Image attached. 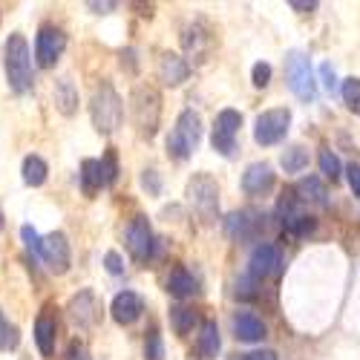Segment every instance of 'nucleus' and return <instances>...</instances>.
I'll list each match as a JSON object with an SVG mask.
<instances>
[{"label": "nucleus", "mask_w": 360, "mask_h": 360, "mask_svg": "<svg viewBox=\"0 0 360 360\" xmlns=\"http://www.w3.org/2000/svg\"><path fill=\"white\" fill-rule=\"evenodd\" d=\"M110 311H112V320H115L118 326H130V323H136V320L141 317L144 300H141L136 291H122V294H115Z\"/></svg>", "instance_id": "16"}, {"label": "nucleus", "mask_w": 360, "mask_h": 360, "mask_svg": "<svg viewBox=\"0 0 360 360\" xmlns=\"http://www.w3.org/2000/svg\"><path fill=\"white\" fill-rule=\"evenodd\" d=\"M222 349V338H219V328L214 320H205L199 328V338H196V352L202 360H214Z\"/></svg>", "instance_id": "19"}, {"label": "nucleus", "mask_w": 360, "mask_h": 360, "mask_svg": "<svg viewBox=\"0 0 360 360\" xmlns=\"http://www.w3.org/2000/svg\"><path fill=\"white\" fill-rule=\"evenodd\" d=\"M320 170H323V176H326V179H332V182H338L340 173H343V165H340V159L332 153V150H320Z\"/></svg>", "instance_id": "30"}, {"label": "nucleus", "mask_w": 360, "mask_h": 360, "mask_svg": "<svg viewBox=\"0 0 360 360\" xmlns=\"http://www.w3.org/2000/svg\"><path fill=\"white\" fill-rule=\"evenodd\" d=\"M52 96H55V107L61 110L64 115H72L78 110V89H75V84L70 78H58Z\"/></svg>", "instance_id": "24"}, {"label": "nucleus", "mask_w": 360, "mask_h": 360, "mask_svg": "<svg viewBox=\"0 0 360 360\" xmlns=\"http://www.w3.org/2000/svg\"><path fill=\"white\" fill-rule=\"evenodd\" d=\"M67 314H70L72 326H78V328H93V326H98V320H101V303H98V297H96L93 291L84 288V291H78V294L70 300Z\"/></svg>", "instance_id": "10"}, {"label": "nucleus", "mask_w": 360, "mask_h": 360, "mask_svg": "<svg viewBox=\"0 0 360 360\" xmlns=\"http://www.w3.org/2000/svg\"><path fill=\"white\" fill-rule=\"evenodd\" d=\"M159 93L150 86H136L133 93V118H136V127L141 136H156V127H159Z\"/></svg>", "instance_id": "7"}, {"label": "nucleus", "mask_w": 360, "mask_h": 360, "mask_svg": "<svg viewBox=\"0 0 360 360\" xmlns=\"http://www.w3.org/2000/svg\"><path fill=\"white\" fill-rule=\"evenodd\" d=\"M300 205H303V202H300L297 196H285L280 202V222H283V228L291 236H309L317 228V222L309 214H303V207H300Z\"/></svg>", "instance_id": "13"}, {"label": "nucleus", "mask_w": 360, "mask_h": 360, "mask_svg": "<svg viewBox=\"0 0 360 360\" xmlns=\"http://www.w3.org/2000/svg\"><path fill=\"white\" fill-rule=\"evenodd\" d=\"M271 188H274V170H271V165H265V162L248 165V170L243 173V191L248 196H262Z\"/></svg>", "instance_id": "17"}, {"label": "nucleus", "mask_w": 360, "mask_h": 360, "mask_svg": "<svg viewBox=\"0 0 360 360\" xmlns=\"http://www.w3.org/2000/svg\"><path fill=\"white\" fill-rule=\"evenodd\" d=\"M283 271V259H280V248L271 243H259L251 257H248V277L251 280H265L271 274Z\"/></svg>", "instance_id": "11"}, {"label": "nucleus", "mask_w": 360, "mask_h": 360, "mask_svg": "<svg viewBox=\"0 0 360 360\" xmlns=\"http://www.w3.org/2000/svg\"><path fill=\"white\" fill-rule=\"evenodd\" d=\"M4 55H6V61H4V64H6L9 86L15 89L18 96L29 93V89H32V84H35V78H32V52H29L26 38H23L20 32L9 35Z\"/></svg>", "instance_id": "1"}, {"label": "nucleus", "mask_w": 360, "mask_h": 360, "mask_svg": "<svg viewBox=\"0 0 360 360\" xmlns=\"http://www.w3.org/2000/svg\"><path fill=\"white\" fill-rule=\"evenodd\" d=\"M67 360H93V357H89V349H86L84 343L72 340L70 349H67Z\"/></svg>", "instance_id": "39"}, {"label": "nucleus", "mask_w": 360, "mask_h": 360, "mask_svg": "<svg viewBox=\"0 0 360 360\" xmlns=\"http://www.w3.org/2000/svg\"><path fill=\"white\" fill-rule=\"evenodd\" d=\"M233 360H277V354L274 352H248V354H239V357H233Z\"/></svg>", "instance_id": "41"}, {"label": "nucleus", "mask_w": 360, "mask_h": 360, "mask_svg": "<svg viewBox=\"0 0 360 360\" xmlns=\"http://www.w3.org/2000/svg\"><path fill=\"white\" fill-rule=\"evenodd\" d=\"M280 165H283L285 173H300V170H306V167H309V150H306V147H300V144L285 147V150H283V156H280Z\"/></svg>", "instance_id": "26"}, {"label": "nucleus", "mask_w": 360, "mask_h": 360, "mask_svg": "<svg viewBox=\"0 0 360 360\" xmlns=\"http://www.w3.org/2000/svg\"><path fill=\"white\" fill-rule=\"evenodd\" d=\"M141 185H144V191H150V193H159L162 191V182H159V173L156 170H144V176H141Z\"/></svg>", "instance_id": "36"}, {"label": "nucleus", "mask_w": 360, "mask_h": 360, "mask_svg": "<svg viewBox=\"0 0 360 360\" xmlns=\"http://www.w3.org/2000/svg\"><path fill=\"white\" fill-rule=\"evenodd\" d=\"M214 127H217V130H222V133H228V136H236V133H239V127H243V115H239L236 110H222V112L217 115Z\"/></svg>", "instance_id": "29"}, {"label": "nucleus", "mask_w": 360, "mask_h": 360, "mask_svg": "<svg viewBox=\"0 0 360 360\" xmlns=\"http://www.w3.org/2000/svg\"><path fill=\"white\" fill-rule=\"evenodd\" d=\"M285 81H288V89L300 101H314L317 98V84H314L311 61H309L306 52L291 49L285 55Z\"/></svg>", "instance_id": "4"}, {"label": "nucleus", "mask_w": 360, "mask_h": 360, "mask_svg": "<svg viewBox=\"0 0 360 360\" xmlns=\"http://www.w3.org/2000/svg\"><path fill=\"white\" fill-rule=\"evenodd\" d=\"M340 96H343V104L354 115H360V78H346L340 86Z\"/></svg>", "instance_id": "28"}, {"label": "nucleus", "mask_w": 360, "mask_h": 360, "mask_svg": "<svg viewBox=\"0 0 360 360\" xmlns=\"http://www.w3.org/2000/svg\"><path fill=\"white\" fill-rule=\"evenodd\" d=\"M104 185H107V179H104L101 159H84L81 162V191L86 196H96Z\"/></svg>", "instance_id": "20"}, {"label": "nucleus", "mask_w": 360, "mask_h": 360, "mask_svg": "<svg viewBox=\"0 0 360 360\" xmlns=\"http://www.w3.org/2000/svg\"><path fill=\"white\" fill-rule=\"evenodd\" d=\"M20 173H23V182H26L29 188H41V185L46 182L49 167H46V162H44L41 156H26Z\"/></svg>", "instance_id": "25"}, {"label": "nucleus", "mask_w": 360, "mask_h": 360, "mask_svg": "<svg viewBox=\"0 0 360 360\" xmlns=\"http://www.w3.org/2000/svg\"><path fill=\"white\" fill-rule=\"evenodd\" d=\"M89 115H93V124L98 133L110 136L118 130V124L124 118V104H122V96L112 89V84L96 86L93 98H89Z\"/></svg>", "instance_id": "2"}, {"label": "nucleus", "mask_w": 360, "mask_h": 360, "mask_svg": "<svg viewBox=\"0 0 360 360\" xmlns=\"http://www.w3.org/2000/svg\"><path fill=\"white\" fill-rule=\"evenodd\" d=\"M167 291L176 300H188V297L199 294V283H196V277L191 271H185V268H176V271L167 277Z\"/></svg>", "instance_id": "22"}, {"label": "nucleus", "mask_w": 360, "mask_h": 360, "mask_svg": "<svg viewBox=\"0 0 360 360\" xmlns=\"http://www.w3.org/2000/svg\"><path fill=\"white\" fill-rule=\"evenodd\" d=\"M18 328L4 317V311H0V349H15L18 346Z\"/></svg>", "instance_id": "32"}, {"label": "nucleus", "mask_w": 360, "mask_h": 360, "mask_svg": "<svg viewBox=\"0 0 360 360\" xmlns=\"http://www.w3.org/2000/svg\"><path fill=\"white\" fill-rule=\"evenodd\" d=\"M251 78H254V86H257V89H265L268 84H271V64H265V61L254 64Z\"/></svg>", "instance_id": "33"}, {"label": "nucleus", "mask_w": 360, "mask_h": 360, "mask_svg": "<svg viewBox=\"0 0 360 360\" xmlns=\"http://www.w3.org/2000/svg\"><path fill=\"white\" fill-rule=\"evenodd\" d=\"M55 335H58V323H55V317L46 314V309H44V314L35 320V343H38V352H41L44 357H49V354L55 352Z\"/></svg>", "instance_id": "21"}, {"label": "nucleus", "mask_w": 360, "mask_h": 360, "mask_svg": "<svg viewBox=\"0 0 360 360\" xmlns=\"http://www.w3.org/2000/svg\"><path fill=\"white\" fill-rule=\"evenodd\" d=\"M326 185H323V179L317 176H306V179H300V185H297V199L300 202H311V205H320L326 207L328 199H326Z\"/></svg>", "instance_id": "23"}, {"label": "nucleus", "mask_w": 360, "mask_h": 360, "mask_svg": "<svg viewBox=\"0 0 360 360\" xmlns=\"http://www.w3.org/2000/svg\"><path fill=\"white\" fill-rule=\"evenodd\" d=\"M127 248L133 254V259L144 262L153 257V248H156V236H153V228H150L147 217H136L130 225H127Z\"/></svg>", "instance_id": "12"}, {"label": "nucleus", "mask_w": 360, "mask_h": 360, "mask_svg": "<svg viewBox=\"0 0 360 360\" xmlns=\"http://www.w3.org/2000/svg\"><path fill=\"white\" fill-rule=\"evenodd\" d=\"M233 335L243 343H262L265 340V323L251 311H239L233 317Z\"/></svg>", "instance_id": "18"}, {"label": "nucleus", "mask_w": 360, "mask_h": 360, "mask_svg": "<svg viewBox=\"0 0 360 360\" xmlns=\"http://www.w3.org/2000/svg\"><path fill=\"white\" fill-rule=\"evenodd\" d=\"M67 49V35L61 32L58 26H41L38 29V38H35V61L41 70L55 67V61L61 58V52Z\"/></svg>", "instance_id": "8"}, {"label": "nucleus", "mask_w": 360, "mask_h": 360, "mask_svg": "<svg viewBox=\"0 0 360 360\" xmlns=\"http://www.w3.org/2000/svg\"><path fill=\"white\" fill-rule=\"evenodd\" d=\"M291 9H300V12H314L317 9V4L311 0V4H300V0H291Z\"/></svg>", "instance_id": "42"}, {"label": "nucleus", "mask_w": 360, "mask_h": 360, "mask_svg": "<svg viewBox=\"0 0 360 360\" xmlns=\"http://www.w3.org/2000/svg\"><path fill=\"white\" fill-rule=\"evenodd\" d=\"M191 75V67L182 55H176V52H165L159 58V64H156V78L165 84V86H179V84H185Z\"/></svg>", "instance_id": "14"}, {"label": "nucleus", "mask_w": 360, "mask_h": 360, "mask_svg": "<svg viewBox=\"0 0 360 360\" xmlns=\"http://www.w3.org/2000/svg\"><path fill=\"white\" fill-rule=\"evenodd\" d=\"M288 127H291V110H285V107L265 110L262 115H257V122H254V141L262 144V147L280 144L288 136Z\"/></svg>", "instance_id": "6"}, {"label": "nucleus", "mask_w": 360, "mask_h": 360, "mask_svg": "<svg viewBox=\"0 0 360 360\" xmlns=\"http://www.w3.org/2000/svg\"><path fill=\"white\" fill-rule=\"evenodd\" d=\"M144 360H165V343L159 332H150L144 340Z\"/></svg>", "instance_id": "31"}, {"label": "nucleus", "mask_w": 360, "mask_h": 360, "mask_svg": "<svg viewBox=\"0 0 360 360\" xmlns=\"http://www.w3.org/2000/svg\"><path fill=\"white\" fill-rule=\"evenodd\" d=\"M188 199L205 222H214L219 217V188L207 173H196L188 182Z\"/></svg>", "instance_id": "5"}, {"label": "nucleus", "mask_w": 360, "mask_h": 360, "mask_svg": "<svg viewBox=\"0 0 360 360\" xmlns=\"http://www.w3.org/2000/svg\"><path fill=\"white\" fill-rule=\"evenodd\" d=\"M320 78H323V86L328 89V93H335V86H338V75H335L332 64H320Z\"/></svg>", "instance_id": "37"}, {"label": "nucleus", "mask_w": 360, "mask_h": 360, "mask_svg": "<svg viewBox=\"0 0 360 360\" xmlns=\"http://www.w3.org/2000/svg\"><path fill=\"white\" fill-rule=\"evenodd\" d=\"M101 167H104V179H107V185H112L115 179H118V165H115V153H107L101 159Z\"/></svg>", "instance_id": "35"}, {"label": "nucleus", "mask_w": 360, "mask_h": 360, "mask_svg": "<svg viewBox=\"0 0 360 360\" xmlns=\"http://www.w3.org/2000/svg\"><path fill=\"white\" fill-rule=\"evenodd\" d=\"M4 225H6V217H4V207H0V231H4Z\"/></svg>", "instance_id": "44"}, {"label": "nucleus", "mask_w": 360, "mask_h": 360, "mask_svg": "<svg viewBox=\"0 0 360 360\" xmlns=\"http://www.w3.org/2000/svg\"><path fill=\"white\" fill-rule=\"evenodd\" d=\"M104 265H107V271L110 274H124V262H122V257H118L115 251H107V257H104Z\"/></svg>", "instance_id": "38"}, {"label": "nucleus", "mask_w": 360, "mask_h": 360, "mask_svg": "<svg viewBox=\"0 0 360 360\" xmlns=\"http://www.w3.org/2000/svg\"><path fill=\"white\" fill-rule=\"evenodd\" d=\"M89 9H93V12H98V15H104V12L115 9V4H96V0H93V4H89Z\"/></svg>", "instance_id": "43"}, {"label": "nucleus", "mask_w": 360, "mask_h": 360, "mask_svg": "<svg viewBox=\"0 0 360 360\" xmlns=\"http://www.w3.org/2000/svg\"><path fill=\"white\" fill-rule=\"evenodd\" d=\"M20 239H23L26 248L32 251L35 257H41V236H38V231H35L32 225H23V228H20Z\"/></svg>", "instance_id": "34"}, {"label": "nucleus", "mask_w": 360, "mask_h": 360, "mask_svg": "<svg viewBox=\"0 0 360 360\" xmlns=\"http://www.w3.org/2000/svg\"><path fill=\"white\" fill-rule=\"evenodd\" d=\"M262 214L259 211H236V214H228L225 217V231L231 239H251L257 236V231L262 228Z\"/></svg>", "instance_id": "15"}, {"label": "nucleus", "mask_w": 360, "mask_h": 360, "mask_svg": "<svg viewBox=\"0 0 360 360\" xmlns=\"http://www.w3.org/2000/svg\"><path fill=\"white\" fill-rule=\"evenodd\" d=\"M346 179H349V188H352V193L354 196H360V165H349L346 167Z\"/></svg>", "instance_id": "40"}, {"label": "nucleus", "mask_w": 360, "mask_h": 360, "mask_svg": "<svg viewBox=\"0 0 360 360\" xmlns=\"http://www.w3.org/2000/svg\"><path fill=\"white\" fill-rule=\"evenodd\" d=\"M202 141V118L193 110H185L176 118V127L167 136V156L176 162H185L188 156H193V150Z\"/></svg>", "instance_id": "3"}, {"label": "nucleus", "mask_w": 360, "mask_h": 360, "mask_svg": "<svg viewBox=\"0 0 360 360\" xmlns=\"http://www.w3.org/2000/svg\"><path fill=\"white\" fill-rule=\"evenodd\" d=\"M41 259L46 262V268L52 274H67L70 271L72 251H70V243H67V236L61 231H55V233L41 239Z\"/></svg>", "instance_id": "9"}, {"label": "nucleus", "mask_w": 360, "mask_h": 360, "mask_svg": "<svg viewBox=\"0 0 360 360\" xmlns=\"http://www.w3.org/2000/svg\"><path fill=\"white\" fill-rule=\"evenodd\" d=\"M170 326H173V332L176 335H188L193 332V326H196V311L191 309H170Z\"/></svg>", "instance_id": "27"}]
</instances>
